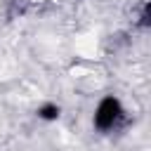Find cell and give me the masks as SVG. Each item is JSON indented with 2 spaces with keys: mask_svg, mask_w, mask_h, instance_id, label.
Listing matches in <instances>:
<instances>
[{
  "mask_svg": "<svg viewBox=\"0 0 151 151\" xmlns=\"http://www.w3.org/2000/svg\"><path fill=\"white\" fill-rule=\"evenodd\" d=\"M120 116H123V104H120V99L113 97V94H109V97H104V99L97 104L94 116H92V123H94V127H97L99 132H109V130L120 120Z\"/></svg>",
  "mask_w": 151,
  "mask_h": 151,
  "instance_id": "cell-1",
  "label": "cell"
},
{
  "mask_svg": "<svg viewBox=\"0 0 151 151\" xmlns=\"http://www.w3.org/2000/svg\"><path fill=\"white\" fill-rule=\"evenodd\" d=\"M38 118L40 120H45V123H52V120H57L59 116H61V106L59 104H52V101H47V104H42V106H38Z\"/></svg>",
  "mask_w": 151,
  "mask_h": 151,
  "instance_id": "cell-2",
  "label": "cell"
},
{
  "mask_svg": "<svg viewBox=\"0 0 151 151\" xmlns=\"http://www.w3.org/2000/svg\"><path fill=\"white\" fill-rule=\"evenodd\" d=\"M149 17H151V5L146 2L144 9H142V26H149Z\"/></svg>",
  "mask_w": 151,
  "mask_h": 151,
  "instance_id": "cell-3",
  "label": "cell"
}]
</instances>
